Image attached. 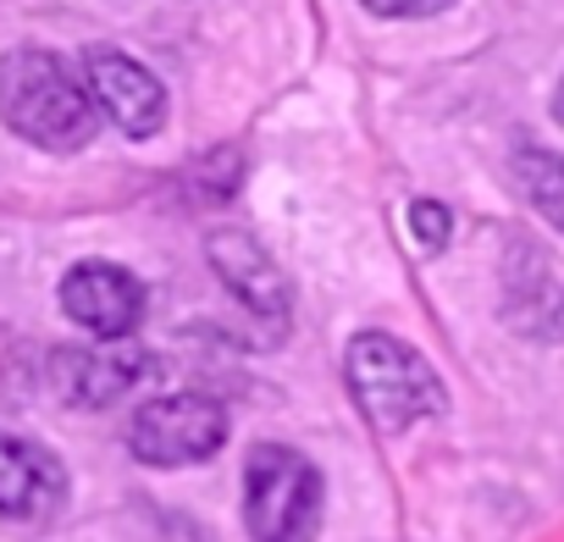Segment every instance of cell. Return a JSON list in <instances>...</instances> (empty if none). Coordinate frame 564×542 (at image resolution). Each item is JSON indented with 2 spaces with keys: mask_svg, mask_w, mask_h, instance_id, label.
I'll return each mask as SVG.
<instances>
[{
  "mask_svg": "<svg viewBox=\"0 0 564 542\" xmlns=\"http://www.w3.org/2000/svg\"><path fill=\"white\" fill-rule=\"evenodd\" d=\"M0 122L45 150H84L95 133L89 89L67 73L56 51L34 45L0 56Z\"/></svg>",
  "mask_w": 564,
  "mask_h": 542,
  "instance_id": "1",
  "label": "cell"
},
{
  "mask_svg": "<svg viewBox=\"0 0 564 542\" xmlns=\"http://www.w3.org/2000/svg\"><path fill=\"white\" fill-rule=\"evenodd\" d=\"M349 393L360 404V415L377 426V432H404L415 426L421 415H437L443 410V382L437 371L399 338L388 333H360L349 344Z\"/></svg>",
  "mask_w": 564,
  "mask_h": 542,
  "instance_id": "2",
  "label": "cell"
},
{
  "mask_svg": "<svg viewBox=\"0 0 564 542\" xmlns=\"http://www.w3.org/2000/svg\"><path fill=\"white\" fill-rule=\"evenodd\" d=\"M243 520L254 542H311L322 525V470L289 443H254L243 465Z\"/></svg>",
  "mask_w": 564,
  "mask_h": 542,
  "instance_id": "3",
  "label": "cell"
},
{
  "mask_svg": "<svg viewBox=\"0 0 564 542\" xmlns=\"http://www.w3.org/2000/svg\"><path fill=\"white\" fill-rule=\"evenodd\" d=\"M227 443V410L205 393H166V399H150L133 426H128V448L144 459V465H161V470H177V465H199L210 459L216 448Z\"/></svg>",
  "mask_w": 564,
  "mask_h": 542,
  "instance_id": "4",
  "label": "cell"
},
{
  "mask_svg": "<svg viewBox=\"0 0 564 542\" xmlns=\"http://www.w3.org/2000/svg\"><path fill=\"white\" fill-rule=\"evenodd\" d=\"M84 89L128 139H150V133L166 128V89H161V78L144 62H133V56H122L111 45H95L84 56Z\"/></svg>",
  "mask_w": 564,
  "mask_h": 542,
  "instance_id": "5",
  "label": "cell"
},
{
  "mask_svg": "<svg viewBox=\"0 0 564 542\" xmlns=\"http://www.w3.org/2000/svg\"><path fill=\"white\" fill-rule=\"evenodd\" d=\"M205 254H210V265H216V278L232 289V300H238L254 322H265V327H271V338L289 333V311H294L289 278H282L276 260H271L249 232L221 227V232H210V238H205Z\"/></svg>",
  "mask_w": 564,
  "mask_h": 542,
  "instance_id": "6",
  "label": "cell"
},
{
  "mask_svg": "<svg viewBox=\"0 0 564 542\" xmlns=\"http://www.w3.org/2000/svg\"><path fill=\"white\" fill-rule=\"evenodd\" d=\"M62 311L95 338H128L144 322V283L117 260H84L62 278Z\"/></svg>",
  "mask_w": 564,
  "mask_h": 542,
  "instance_id": "7",
  "label": "cell"
},
{
  "mask_svg": "<svg viewBox=\"0 0 564 542\" xmlns=\"http://www.w3.org/2000/svg\"><path fill=\"white\" fill-rule=\"evenodd\" d=\"M144 377H150L144 349H56V360H51L56 393L78 410H106L122 393H133Z\"/></svg>",
  "mask_w": 564,
  "mask_h": 542,
  "instance_id": "8",
  "label": "cell"
},
{
  "mask_svg": "<svg viewBox=\"0 0 564 542\" xmlns=\"http://www.w3.org/2000/svg\"><path fill=\"white\" fill-rule=\"evenodd\" d=\"M67 498V470L29 437L0 432V514L7 520H45Z\"/></svg>",
  "mask_w": 564,
  "mask_h": 542,
  "instance_id": "9",
  "label": "cell"
},
{
  "mask_svg": "<svg viewBox=\"0 0 564 542\" xmlns=\"http://www.w3.org/2000/svg\"><path fill=\"white\" fill-rule=\"evenodd\" d=\"M514 183L531 199V210L564 232V161L553 150H520L514 155Z\"/></svg>",
  "mask_w": 564,
  "mask_h": 542,
  "instance_id": "10",
  "label": "cell"
},
{
  "mask_svg": "<svg viewBox=\"0 0 564 542\" xmlns=\"http://www.w3.org/2000/svg\"><path fill=\"white\" fill-rule=\"evenodd\" d=\"M410 227H415V238H421L426 249H443L448 232H454V227H448V210H443L437 199H415V205H410Z\"/></svg>",
  "mask_w": 564,
  "mask_h": 542,
  "instance_id": "11",
  "label": "cell"
},
{
  "mask_svg": "<svg viewBox=\"0 0 564 542\" xmlns=\"http://www.w3.org/2000/svg\"><path fill=\"white\" fill-rule=\"evenodd\" d=\"M448 0H366V12L377 18H426V12H443Z\"/></svg>",
  "mask_w": 564,
  "mask_h": 542,
  "instance_id": "12",
  "label": "cell"
},
{
  "mask_svg": "<svg viewBox=\"0 0 564 542\" xmlns=\"http://www.w3.org/2000/svg\"><path fill=\"white\" fill-rule=\"evenodd\" d=\"M553 111H558V122H564V84H558V95H553Z\"/></svg>",
  "mask_w": 564,
  "mask_h": 542,
  "instance_id": "13",
  "label": "cell"
}]
</instances>
